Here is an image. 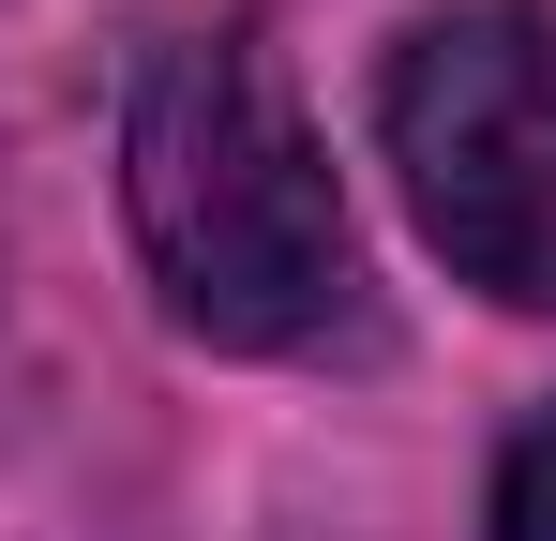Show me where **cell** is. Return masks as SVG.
I'll list each match as a JSON object with an SVG mask.
<instances>
[{
    "instance_id": "6da1fadb",
    "label": "cell",
    "mask_w": 556,
    "mask_h": 541,
    "mask_svg": "<svg viewBox=\"0 0 556 541\" xmlns=\"http://www.w3.org/2000/svg\"><path fill=\"white\" fill-rule=\"evenodd\" d=\"M121 211H136V256L166 286L195 347L286 361L316 331H346L362 301V241H346V196H331V151L286 90L271 30L226 15V30H181L136 61V105H121Z\"/></svg>"
},
{
    "instance_id": "7a4b0ae2",
    "label": "cell",
    "mask_w": 556,
    "mask_h": 541,
    "mask_svg": "<svg viewBox=\"0 0 556 541\" xmlns=\"http://www.w3.org/2000/svg\"><path fill=\"white\" fill-rule=\"evenodd\" d=\"M376 151L466 286L556 316V0L421 15L376 76Z\"/></svg>"
},
{
    "instance_id": "3957f363",
    "label": "cell",
    "mask_w": 556,
    "mask_h": 541,
    "mask_svg": "<svg viewBox=\"0 0 556 541\" xmlns=\"http://www.w3.org/2000/svg\"><path fill=\"white\" fill-rule=\"evenodd\" d=\"M481 541H556V406L496 451V512H481Z\"/></svg>"
}]
</instances>
